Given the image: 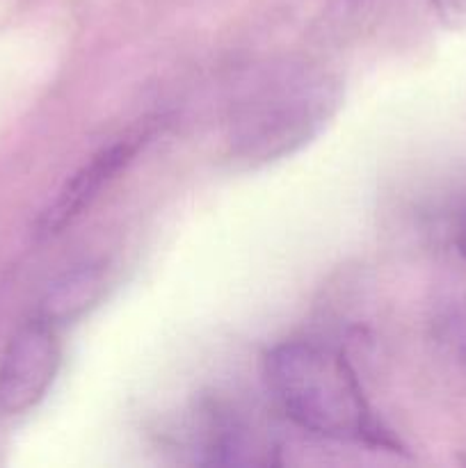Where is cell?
Returning <instances> with one entry per match:
<instances>
[{"label": "cell", "mask_w": 466, "mask_h": 468, "mask_svg": "<svg viewBox=\"0 0 466 468\" xmlns=\"http://www.w3.org/2000/svg\"><path fill=\"white\" fill-rule=\"evenodd\" d=\"M265 384L300 430L332 441H391L379 430L359 378L341 352L309 341L281 343L265 356Z\"/></svg>", "instance_id": "cell-1"}, {"label": "cell", "mask_w": 466, "mask_h": 468, "mask_svg": "<svg viewBox=\"0 0 466 468\" xmlns=\"http://www.w3.org/2000/svg\"><path fill=\"white\" fill-rule=\"evenodd\" d=\"M341 103L343 87L329 73H288L236 110L228 128V154L247 167L286 158L309 144Z\"/></svg>", "instance_id": "cell-2"}, {"label": "cell", "mask_w": 466, "mask_h": 468, "mask_svg": "<svg viewBox=\"0 0 466 468\" xmlns=\"http://www.w3.org/2000/svg\"><path fill=\"white\" fill-rule=\"evenodd\" d=\"M55 329L35 315L14 334L0 359V411L26 414L46 396L62 356Z\"/></svg>", "instance_id": "cell-3"}, {"label": "cell", "mask_w": 466, "mask_h": 468, "mask_svg": "<svg viewBox=\"0 0 466 468\" xmlns=\"http://www.w3.org/2000/svg\"><path fill=\"white\" fill-rule=\"evenodd\" d=\"M146 135L126 137L114 144L105 146L99 154L91 155L58 192L53 204L44 210L37 224V236L53 238L62 233L71 222H76L96 199L101 190L108 187L117 178L119 172L128 167L135 158L140 144H144Z\"/></svg>", "instance_id": "cell-4"}, {"label": "cell", "mask_w": 466, "mask_h": 468, "mask_svg": "<svg viewBox=\"0 0 466 468\" xmlns=\"http://www.w3.org/2000/svg\"><path fill=\"white\" fill-rule=\"evenodd\" d=\"M105 270L103 265H78L67 274L53 282L41 300L39 315L41 320L50 323L53 327L80 318L85 311L99 304L105 292Z\"/></svg>", "instance_id": "cell-5"}, {"label": "cell", "mask_w": 466, "mask_h": 468, "mask_svg": "<svg viewBox=\"0 0 466 468\" xmlns=\"http://www.w3.org/2000/svg\"><path fill=\"white\" fill-rule=\"evenodd\" d=\"M441 338L457 356L460 361L466 364V315H450L441 323Z\"/></svg>", "instance_id": "cell-6"}, {"label": "cell", "mask_w": 466, "mask_h": 468, "mask_svg": "<svg viewBox=\"0 0 466 468\" xmlns=\"http://www.w3.org/2000/svg\"><path fill=\"white\" fill-rule=\"evenodd\" d=\"M439 21L450 30H466V0H429Z\"/></svg>", "instance_id": "cell-7"}, {"label": "cell", "mask_w": 466, "mask_h": 468, "mask_svg": "<svg viewBox=\"0 0 466 468\" xmlns=\"http://www.w3.org/2000/svg\"><path fill=\"white\" fill-rule=\"evenodd\" d=\"M457 247H460V254L466 259V215L460 224V233H457Z\"/></svg>", "instance_id": "cell-8"}]
</instances>
